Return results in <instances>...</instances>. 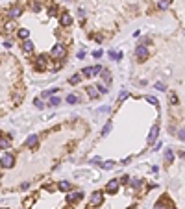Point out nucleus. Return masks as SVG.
I'll use <instances>...</instances> for the list:
<instances>
[{"label":"nucleus","instance_id":"22","mask_svg":"<svg viewBox=\"0 0 185 209\" xmlns=\"http://www.w3.org/2000/svg\"><path fill=\"white\" fill-rule=\"evenodd\" d=\"M172 159H174V152H172V148H167V152H165V161L172 163Z\"/></svg>","mask_w":185,"mask_h":209},{"label":"nucleus","instance_id":"2","mask_svg":"<svg viewBox=\"0 0 185 209\" xmlns=\"http://www.w3.org/2000/svg\"><path fill=\"white\" fill-rule=\"evenodd\" d=\"M50 55L54 59H63L65 55H67V48H65V45H56L50 50Z\"/></svg>","mask_w":185,"mask_h":209},{"label":"nucleus","instance_id":"9","mask_svg":"<svg viewBox=\"0 0 185 209\" xmlns=\"http://www.w3.org/2000/svg\"><path fill=\"white\" fill-rule=\"evenodd\" d=\"M20 48H22V52H24L26 55H30V54L33 52V48H35V46H33V43H32L30 39H24V41H22V45H20Z\"/></svg>","mask_w":185,"mask_h":209},{"label":"nucleus","instance_id":"47","mask_svg":"<svg viewBox=\"0 0 185 209\" xmlns=\"http://www.w3.org/2000/svg\"><path fill=\"white\" fill-rule=\"evenodd\" d=\"M107 111H109V107L106 106V107H100V109H98V113H107Z\"/></svg>","mask_w":185,"mask_h":209},{"label":"nucleus","instance_id":"8","mask_svg":"<svg viewBox=\"0 0 185 209\" xmlns=\"http://www.w3.org/2000/svg\"><path fill=\"white\" fill-rule=\"evenodd\" d=\"M20 15H22V8H20V6H11V8L8 9V17L9 19H17Z\"/></svg>","mask_w":185,"mask_h":209},{"label":"nucleus","instance_id":"30","mask_svg":"<svg viewBox=\"0 0 185 209\" xmlns=\"http://www.w3.org/2000/svg\"><path fill=\"white\" fill-rule=\"evenodd\" d=\"M109 131H111V120H109V122L106 124V126H104V130H102V135H107Z\"/></svg>","mask_w":185,"mask_h":209},{"label":"nucleus","instance_id":"42","mask_svg":"<svg viewBox=\"0 0 185 209\" xmlns=\"http://www.w3.org/2000/svg\"><path fill=\"white\" fill-rule=\"evenodd\" d=\"M119 183H130V178H128V176H122V178L119 179Z\"/></svg>","mask_w":185,"mask_h":209},{"label":"nucleus","instance_id":"44","mask_svg":"<svg viewBox=\"0 0 185 209\" xmlns=\"http://www.w3.org/2000/svg\"><path fill=\"white\" fill-rule=\"evenodd\" d=\"M102 72V67L100 65H94V74H100Z\"/></svg>","mask_w":185,"mask_h":209},{"label":"nucleus","instance_id":"5","mask_svg":"<svg viewBox=\"0 0 185 209\" xmlns=\"http://www.w3.org/2000/svg\"><path fill=\"white\" fill-rule=\"evenodd\" d=\"M85 194L81 192V191H74V192H67V202L68 204H74V202H78V200H81Z\"/></svg>","mask_w":185,"mask_h":209},{"label":"nucleus","instance_id":"39","mask_svg":"<svg viewBox=\"0 0 185 209\" xmlns=\"http://www.w3.org/2000/svg\"><path fill=\"white\" fill-rule=\"evenodd\" d=\"M78 19H80V20H84V19H85V11L81 9V8L78 9Z\"/></svg>","mask_w":185,"mask_h":209},{"label":"nucleus","instance_id":"28","mask_svg":"<svg viewBox=\"0 0 185 209\" xmlns=\"http://www.w3.org/2000/svg\"><path fill=\"white\" fill-rule=\"evenodd\" d=\"M96 89H98V93H100V94H106V93H107V87H106V83H98V85H96Z\"/></svg>","mask_w":185,"mask_h":209},{"label":"nucleus","instance_id":"10","mask_svg":"<svg viewBox=\"0 0 185 209\" xmlns=\"http://www.w3.org/2000/svg\"><path fill=\"white\" fill-rule=\"evenodd\" d=\"M157 137H159V126L155 124V126H152V130H150V133H148V143L152 144Z\"/></svg>","mask_w":185,"mask_h":209},{"label":"nucleus","instance_id":"25","mask_svg":"<svg viewBox=\"0 0 185 209\" xmlns=\"http://www.w3.org/2000/svg\"><path fill=\"white\" fill-rule=\"evenodd\" d=\"M13 98H15V104H20V102H22V98H24V91H17Z\"/></svg>","mask_w":185,"mask_h":209},{"label":"nucleus","instance_id":"31","mask_svg":"<svg viewBox=\"0 0 185 209\" xmlns=\"http://www.w3.org/2000/svg\"><path fill=\"white\" fill-rule=\"evenodd\" d=\"M15 28H17V24L13 22V20H9V22L6 24V30H8V32H13V30H15Z\"/></svg>","mask_w":185,"mask_h":209},{"label":"nucleus","instance_id":"18","mask_svg":"<svg viewBox=\"0 0 185 209\" xmlns=\"http://www.w3.org/2000/svg\"><path fill=\"white\" fill-rule=\"evenodd\" d=\"M170 4H172V0H159V2H157V8L159 9H168Z\"/></svg>","mask_w":185,"mask_h":209},{"label":"nucleus","instance_id":"27","mask_svg":"<svg viewBox=\"0 0 185 209\" xmlns=\"http://www.w3.org/2000/svg\"><path fill=\"white\" fill-rule=\"evenodd\" d=\"M165 204H167V196H165V198H161L159 202H157V204H155V209H167Z\"/></svg>","mask_w":185,"mask_h":209},{"label":"nucleus","instance_id":"14","mask_svg":"<svg viewBox=\"0 0 185 209\" xmlns=\"http://www.w3.org/2000/svg\"><path fill=\"white\" fill-rule=\"evenodd\" d=\"M81 78H84V76H81V72H80V74H74V76H71V78H68V83H71V85H78V83L81 81Z\"/></svg>","mask_w":185,"mask_h":209},{"label":"nucleus","instance_id":"11","mask_svg":"<svg viewBox=\"0 0 185 209\" xmlns=\"http://www.w3.org/2000/svg\"><path fill=\"white\" fill-rule=\"evenodd\" d=\"M119 185H120V183H119V179H111V182L106 185V191L113 194V192H117V191H119Z\"/></svg>","mask_w":185,"mask_h":209},{"label":"nucleus","instance_id":"35","mask_svg":"<svg viewBox=\"0 0 185 209\" xmlns=\"http://www.w3.org/2000/svg\"><path fill=\"white\" fill-rule=\"evenodd\" d=\"M155 89H157V91H167V87H165V83H163V81H157Z\"/></svg>","mask_w":185,"mask_h":209},{"label":"nucleus","instance_id":"51","mask_svg":"<svg viewBox=\"0 0 185 209\" xmlns=\"http://www.w3.org/2000/svg\"><path fill=\"white\" fill-rule=\"evenodd\" d=\"M67 2H71V0H67Z\"/></svg>","mask_w":185,"mask_h":209},{"label":"nucleus","instance_id":"41","mask_svg":"<svg viewBox=\"0 0 185 209\" xmlns=\"http://www.w3.org/2000/svg\"><path fill=\"white\" fill-rule=\"evenodd\" d=\"M146 100H148L150 104H154V106H157V100L154 98V96H146Z\"/></svg>","mask_w":185,"mask_h":209},{"label":"nucleus","instance_id":"21","mask_svg":"<svg viewBox=\"0 0 185 209\" xmlns=\"http://www.w3.org/2000/svg\"><path fill=\"white\" fill-rule=\"evenodd\" d=\"M168 102L172 104V106H178V104H180V100H178V94H176V93H168Z\"/></svg>","mask_w":185,"mask_h":209},{"label":"nucleus","instance_id":"34","mask_svg":"<svg viewBox=\"0 0 185 209\" xmlns=\"http://www.w3.org/2000/svg\"><path fill=\"white\" fill-rule=\"evenodd\" d=\"M141 45H143V46L152 45V39H150V37H143V39H141Z\"/></svg>","mask_w":185,"mask_h":209},{"label":"nucleus","instance_id":"24","mask_svg":"<svg viewBox=\"0 0 185 209\" xmlns=\"http://www.w3.org/2000/svg\"><path fill=\"white\" fill-rule=\"evenodd\" d=\"M0 148H2V150H8V148H11V143L8 141V139H0Z\"/></svg>","mask_w":185,"mask_h":209},{"label":"nucleus","instance_id":"29","mask_svg":"<svg viewBox=\"0 0 185 209\" xmlns=\"http://www.w3.org/2000/svg\"><path fill=\"white\" fill-rule=\"evenodd\" d=\"M141 179H130V185H132V187H135V189H139V187H141Z\"/></svg>","mask_w":185,"mask_h":209},{"label":"nucleus","instance_id":"7","mask_svg":"<svg viewBox=\"0 0 185 209\" xmlns=\"http://www.w3.org/2000/svg\"><path fill=\"white\" fill-rule=\"evenodd\" d=\"M37 143H39V137H37V133H32L28 139H26L24 146H26V148H37Z\"/></svg>","mask_w":185,"mask_h":209},{"label":"nucleus","instance_id":"6","mask_svg":"<svg viewBox=\"0 0 185 209\" xmlns=\"http://www.w3.org/2000/svg\"><path fill=\"white\" fill-rule=\"evenodd\" d=\"M59 22H61V26H71L72 24V17H71V13H67V11H63V13H59Z\"/></svg>","mask_w":185,"mask_h":209},{"label":"nucleus","instance_id":"32","mask_svg":"<svg viewBox=\"0 0 185 209\" xmlns=\"http://www.w3.org/2000/svg\"><path fill=\"white\" fill-rule=\"evenodd\" d=\"M33 104H35L37 109H43L45 107V104H43V100H41V98H35V100H33Z\"/></svg>","mask_w":185,"mask_h":209},{"label":"nucleus","instance_id":"20","mask_svg":"<svg viewBox=\"0 0 185 209\" xmlns=\"http://www.w3.org/2000/svg\"><path fill=\"white\" fill-rule=\"evenodd\" d=\"M58 189L61 192H67V191H71V183H68V182H59L58 183Z\"/></svg>","mask_w":185,"mask_h":209},{"label":"nucleus","instance_id":"48","mask_svg":"<svg viewBox=\"0 0 185 209\" xmlns=\"http://www.w3.org/2000/svg\"><path fill=\"white\" fill-rule=\"evenodd\" d=\"M45 189H46V191H54V185L48 183V185H45Z\"/></svg>","mask_w":185,"mask_h":209},{"label":"nucleus","instance_id":"15","mask_svg":"<svg viewBox=\"0 0 185 209\" xmlns=\"http://www.w3.org/2000/svg\"><path fill=\"white\" fill-rule=\"evenodd\" d=\"M102 81H104V83H111V72H109V71H106V68H102Z\"/></svg>","mask_w":185,"mask_h":209},{"label":"nucleus","instance_id":"37","mask_svg":"<svg viewBox=\"0 0 185 209\" xmlns=\"http://www.w3.org/2000/svg\"><path fill=\"white\" fill-rule=\"evenodd\" d=\"M178 139H180V141H185V128L178 130Z\"/></svg>","mask_w":185,"mask_h":209},{"label":"nucleus","instance_id":"4","mask_svg":"<svg viewBox=\"0 0 185 209\" xmlns=\"http://www.w3.org/2000/svg\"><path fill=\"white\" fill-rule=\"evenodd\" d=\"M135 55H137V59H139V61H146L148 59V48L146 46H143V45H139V46H137L135 48Z\"/></svg>","mask_w":185,"mask_h":209},{"label":"nucleus","instance_id":"38","mask_svg":"<svg viewBox=\"0 0 185 209\" xmlns=\"http://www.w3.org/2000/svg\"><path fill=\"white\" fill-rule=\"evenodd\" d=\"M48 13H50L52 17H58V8H56V6H52V8L48 9Z\"/></svg>","mask_w":185,"mask_h":209},{"label":"nucleus","instance_id":"33","mask_svg":"<svg viewBox=\"0 0 185 209\" xmlns=\"http://www.w3.org/2000/svg\"><path fill=\"white\" fill-rule=\"evenodd\" d=\"M126 98H128V93H126V91H120V94H119V104H122Z\"/></svg>","mask_w":185,"mask_h":209},{"label":"nucleus","instance_id":"45","mask_svg":"<svg viewBox=\"0 0 185 209\" xmlns=\"http://www.w3.org/2000/svg\"><path fill=\"white\" fill-rule=\"evenodd\" d=\"M84 58H85V52L80 50V52H78V59H84Z\"/></svg>","mask_w":185,"mask_h":209},{"label":"nucleus","instance_id":"50","mask_svg":"<svg viewBox=\"0 0 185 209\" xmlns=\"http://www.w3.org/2000/svg\"><path fill=\"white\" fill-rule=\"evenodd\" d=\"M2 209H8V207H2Z\"/></svg>","mask_w":185,"mask_h":209},{"label":"nucleus","instance_id":"17","mask_svg":"<svg viewBox=\"0 0 185 209\" xmlns=\"http://www.w3.org/2000/svg\"><path fill=\"white\" fill-rule=\"evenodd\" d=\"M87 94L91 96V98H98V96H100L98 89H96V87H93V85H91V87H87Z\"/></svg>","mask_w":185,"mask_h":209},{"label":"nucleus","instance_id":"26","mask_svg":"<svg viewBox=\"0 0 185 209\" xmlns=\"http://www.w3.org/2000/svg\"><path fill=\"white\" fill-rule=\"evenodd\" d=\"M104 170H109V169H113V161H102V163H98Z\"/></svg>","mask_w":185,"mask_h":209},{"label":"nucleus","instance_id":"43","mask_svg":"<svg viewBox=\"0 0 185 209\" xmlns=\"http://www.w3.org/2000/svg\"><path fill=\"white\" fill-rule=\"evenodd\" d=\"M93 55H94V59L102 58V50H94V52H93Z\"/></svg>","mask_w":185,"mask_h":209},{"label":"nucleus","instance_id":"40","mask_svg":"<svg viewBox=\"0 0 185 209\" xmlns=\"http://www.w3.org/2000/svg\"><path fill=\"white\" fill-rule=\"evenodd\" d=\"M32 8H33V11H39V9H41V4H39V2H33Z\"/></svg>","mask_w":185,"mask_h":209},{"label":"nucleus","instance_id":"46","mask_svg":"<svg viewBox=\"0 0 185 209\" xmlns=\"http://www.w3.org/2000/svg\"><path fill=\"white\" fill-rule=\"evenodd\" d=\"M4 46H6V48H11L13 43H11V41H4Z\"/></svg>","mask_w":185,"mask_h":209},{"label":"nucleus","instance_id":"23","mask_svg":"<svg viewBox=\"0 0 185 209\" xmlns=\"http://www.w3.org/2000/svg\"><path fill=\"white\" fill-rule=\"evenodd\" d=\"M59 104H61V100L58 98V96H50V102H48L50 107H56V106H59Z\"/></svg>","mask_w":185,"mask_h":209},{"label":"nucleus","instance_id":"12","mask_svg":"<svg viewBox=\"0 0 185 209\" xmlns=\"http://www.w3.org/2000/svg\"><path fill=\"white\" fill-rule=\"evenodd\" d=\"M102 202H104V194H102V192H93V196H91V204H93V205H100Z\"/></svg>","mask_w":185,"mask_h":209},{"label":"nucleus","instance_id":"36","mask_svg":"<svg viewBox=\"0 0 185 209\" xmlns=\"http://www.w3.org/2000/svg\"><path fill=\"white\" fill-rule=\"evenodd\" d=\"M33 200H35V196H30V198H26L24 200V207H30L33 204Z\"/></svg>","mask_w":185,"mask_h":209},{"label":"nucleus","instance_id":"13","mask_svg":"<svg viewBox=\"0 0 185 209\" xmlns=\"http://www.w3.org/2000/svg\"><path fill=\"white\" fill-rule=\"evenodd\" d=\"M81 76H85V78H93V76H96V74H94V67H85L84 71H81Z\"/></svg>","mask_w":185,"mask_h":209},{"label":"nucleus","instance_id":"1","mask_svg":"<svg viewBox=\"0 0 185 209\" xmlns=\"http://www.w3.org/2000/svg\"><path fill=\"white\" fill-rule=\"evenodd\" d=\"M0 166H2V169H13V166H15V156L13 154H4L2 156V159H0Z\"/></svg>","mask_w":185,"mask_h":209},{"label":"nucleus","instance_id":"49","mask_svg":"<svg viewBox=\"0 0 185 209\" xmlns=\"http://www.w3.org/2000/svg\"><path fill=\"white\" fill-rule=\"evenodd\" d=\"M178 156H180L181 159H185V152H180V154H178Z\"/></svg>","mask_w":185,"mask_h":209},{"label":"nucleus","instance_id":"16","mask_svg":"<svg viewBox=\"0 0 185 209\" xmlns=\"http://www.w3.org/2000/svg\"><path fill=\"white\" fill-rule=\"evenodd\" d=\"M17 35H19L20 41H24V39H28V37H30V32L26 30V28H20V30L17 32Z\"/></svg>","mask_w":185,"mask_h":209},{"label":"nucleus","instance_id":"3","mask_svg":"<svg viewBox=\"0 0 185 209\" xmlns=\"http://www.w3.org/2000/svg\"><path fill=\"white\" fill-rule=\"evenodd\" d=\"M35 71L37 72H43V71H46V67H48V58L46 55H39L37 58V61H35Z\"/></svg>","mask_w":185,"mask_h":209},{"label":"nucleus","instance_id":"19","mask_svg":"<svg viewBox=\"0 0 185 209\" xmlns=\"http://www.w3.org/2000/svg\"><path fill=\"white\" fill-rule=\"evenodd\" d=\"M78 102H80V96L78 94H74V93L67 94V104H78Z\"/></svg>","mask_w":185,"mask_h":209}]
</instances>
